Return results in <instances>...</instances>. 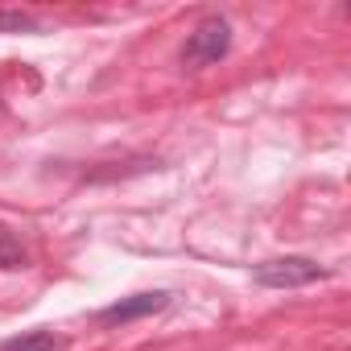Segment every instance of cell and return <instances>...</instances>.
Wrapping results in <instances>:
<instances>
[{"label": "cell", "mask_w": 351, "mask_h": 351, "mask_svg": "<svg viewBox=\"0 0 351 351\" xmlns=\"http://www.w3.org/2000/svg\"><path fill=\"white\" fill-rule=\"evenodd\" d=\"M165 306H169V293H165V289L128 293V298H120V302L104 306V310H99V322H104V326H124V322H136V318L157 314V310H165Z\"/></svg>", "instance_id": "cell-3"}, {"label": "cell", "mask_w": 351, "mask_h": 351, "mask_svg": "<svg viewBox=\"0 0 351 351\" xmlns=\"http://www.w3.org/2000/svg\"><path fill=\"white\" fill-rule=\"evenodd\" d=\"M0 269H9V273L13 269H29V248L9 228H0Z\"/></svg>", "instance_id": "cell-5"}, {"label": "cell", "mask_w": 351, "mask_h": 351, "mask_svg": "<svg viewBox=\"0 0 351 351\" xmlns=\"http://www.w3.org/2000/svg\"><path fill=\"white\" fill-rule=\"evenodd\" d=\"M42 21L34 13H21V9H0V34H38Z\"/></svg>", "instance_id": "cell-6"}, {"label": "cell", "mask_w": 351, "mask_h": 351, "mask_svg": "<svg viewBox=\"0 0 351 351\" xmlns=\"http://www.w3.org/2000/svg\"><path fill=\"white\" fill-rule=\"evenodd\" d=\"M326 269L310 256H273V261H261L252 269V281L256 285H269V289H302L310 281H322Z\"/></svg>", "instance_id": "cell-2"}, {"label": "cell", "mask_w": 351, "mask_h": 351, "mask_svg": "<svg viewBox=\"0 0 351 351\" xmlns=\"http://www.w3.org/2000/svg\"><path fill=\"white\" fill-rule=\"evenodd\" d=\"M0 108H5V104H0Z\"/></svg>", "instance_id": "cell-7"}, {"label": "cell", "mask_w": 351, "mask_h": 351, "mask_svg": "<svg viewBox=\"0 0 351 351\" xmlns=\"http://www.w3.org/2000/svg\"><path fill=\"white\" fill-rule=\"evenodd\" d=\"M228 50H232V25H228V17H203L191 29L186 46H182V66H191V71L215 66L219 58H228Z\"/></svg>", "instance_id": "cell-1"}, {"label": "cell", "mask_w": 351, "mask_h": 351, "mask_svg": "<svg viewBox=\"0 0 351 351\" xmlns=\"http://www.w3.org/2000/svg\"><path fill=\"white\" fill-rule=\"evenodd\" d=\"M62 347V339L54 335V330H21V335H13V339H5L0 343V351H58Z\"/></svg>", "instance_id": "cell-4"}]
</instances>
